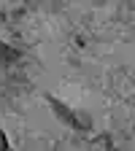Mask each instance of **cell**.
I'll return each mask as SVG.
<instances>
[{
    "label": "cell",
    "instance_id": "obj_1",
    "mask_svg": "<svg viewBox=\"0 0 135 151\" xmlns=\"http://www.w3.org/2000/svg\"><path fill=\"white\" fill-rule=\"evenodd\" d=\"M0 151H8V143H6V138L0 135Z\"/></svg>",
    "mask_w": 135,
    "mask_h": 151
}]
</instances>
